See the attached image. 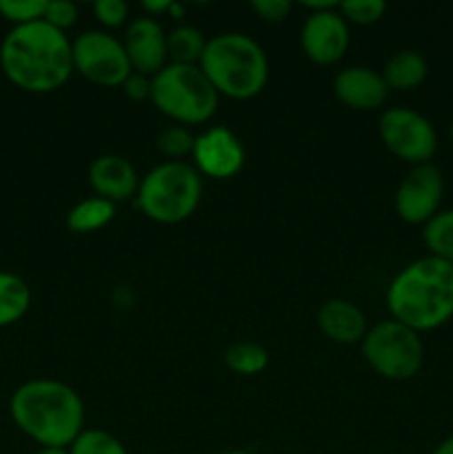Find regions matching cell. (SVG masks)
Listing matches in <instances>:
<instances>
[{
    "instance_id": "cell-28",
    "label": "cell",
    "mask_w": 453,
    "mask_h": 454,
    "mask_svg": "<svg viewBox=\"0 0 453 454\" xmlns=\"http://www.w3.org/2000/svg\"><path fill=\"white\" fill-rule=\"evenodd\" d=\"M93 16L107 29H115L123 27L129 18V7L123 0H98L93 4Z\"/></svg>"
},
{
    "instance_id": "cell-27",
    "label": "cell",
    "mask_w": 453,
    "mask_h": 454,
    "mask_svg": "<svg viewBox=\"0 0 453 454\" xmlns=\"http://www.w3.org/2000/svg\"><path fill=\"white\" fill-rule=\"evenodd\" d=\"M43 20L56 29L67 31L78 22V7L69 0H47V12Z\"/></svg>"
},
{
    "instance_id": "cell-16",
    "label": "cell",
    "mask_w": 453,
    "mask_h": 454,
    "mask_svg": "<svg viewBox=\"0 0 453 454\" xmlns=\"http://www.w3.org/2000/svg\"><path fill=\"white\" fill-rule=\"evenodd\" d=\"M318 328L329 341L351 346L362 344L367 335V317L362 310L349 300H327L318 310Z\"/></svg>"
},
{
    "instance_id": "cell-11",
    "label": "cell",
    "mask_w": 453,
    "mask_h": 454,
    "mask_svg": "<svg viewBox=\"0 0 453 454\" xmlns=\"http://www.w3.org/2000/svg\"><path fill=\"white\" fill-rule=\"evenodd\" d=\"M194 167L209 180H231L238 176L247 162V151L231 129L209 127L195 137Z\"/></svg>"
},
{
    "instance_id": "cell-10",
    "label": "cell",
    "mask_w": 453,
    "mask_h": 454,
    "mask_svg": "<svg viewBox=\"0 0 453 454\" xmlns=\"http://www.w3.org/2000/svg\"><path fill=\"white\" fill-rule=\"evenodd\" d=\"M444 177L435 164L411 167L395 191V213L407 224L425 226L440 213Z\"/></svg>"
},
{
    "instance_id": "cell-26",
    "label": "cell",
    "mask_w": 453,
    "mask_h": 454,
    "mask_svg": "<svg viewBox=\"0 0 453 454\" xmlns=\"http://www.w3.org/2000/svg\"><path fill=\"white\" fill-rule=\"evenodd\" d=\"M44 12H47V0H0V16L13 27L43 20Z\"/></svg>"
},
{
    "instance_id": "cell-9",
    "label": "cell",
    "mask_w": 453,
    "mask_h": 454,
    "mask_svg": "<svg viewBox=\"0 0 453 454\" xmlns=\"http://www.w3.org/2000/svg\"><path fill=\"white\" fill-rule=\"evenodd\" d=\"M378 133L385 149L411 167L429 164L438 151V133L431 120L407 106L382 111Z\"/></svg>"
},
{
    "instance_id": "cell-19",
    "label": "cell",
    "mask_w": 453,
    "mask_h": 454,
    "mask_svg": "<svg viewBox=\"0 0 453 454\" xmlns=\"http://www.w3.org/2000/svg\"><path fill=\"white\" fill-rule=\"evenodd\" d=\"M115 217V204L98 195L83 200L67 213V226L71 233H96Z\"/></svg>"
},
{
    "instance_id": "cell-29",
    "label": "cell",
    "mask_w": 453,
    "mask_h": 454,
    "mask_svg": "<svg viewBox=\"0 0 453 454\" xmlns=\"http://www.w3.org/2000/svg\"><path fill=\"white\" fill-rule=\"evenodd\" d=\"M251 9L260 20L271 22V25H280L289 18L293 4L289 0H253Z\"/></svg>"
},
{
    "instance_id": "cell-12",
    "label": "cell",
    "mask_w": 453,
    "mask_h": 454,
    "mask_svg": "<svg viewBox=\"0 0 453 454\" xmlns=\"http://www.w3.org/2000/svg\"><path fill=\"white\" fill-rule=\"evenodd\" d=\"M300 44L305 56L315 65H338L346 56L351 44L349 25L340 16L338 7L309 13L302 25Z\"/></svg>"
},
{
    "instance_id": "cell-13",
    "label": "cell",
    "mask_w": 453,
    "mask_h": 454,
    "mask_svg": "<svg viewBox=\"0 0 453 454\" xmlns=\"http://www.w3.org/2000/svg\"><path fill=\"white\" fill-rule=\"evenodd\" d=\"M124 51L131 62L133 74L154 78L158 71L169 65L167 58V34L155 18H133L124 29Z\"/></svg>"
},
{
    "instance_id": "cell-1",
    "label": "cell",
    "mask_w": 453,
    "mask_h": 454,
    "mask_svg": "<svg viewBox=\"0 0 453 454\" xmlns=\"http://www.w3.org/2000/svg\"><path fill=\"white\" fill-rule=\"evenodd\" d=\"M0 67L13 87L27 93H52L74 74L71 40L44 20L13 27L0 44Z\"/></svg>"
},
{
    "instance_id": "cell-33",
    "label": "cell",
    "mask_w": 453,
    "mask_h": 454,
    "mask_svg": "<svg viewBox=\"0 0 453 454\" xmlns=\"http://www.w3.org/2000/svg\"><path fill=\"white\" fill-rule=\"evenodd\" d=\"M36 454H69L67 448H40Z\"/></svg>"
},
{
    "instance_id": "cell-18",
    "label": "cell",
    "mask_w": 453,
    "mask_h": 454,
    "mask_svg": "<svg viewBox=\"0 0 453 454\" xmlns=\"http://www.w3.org/2000/svg\"><path fill=\"white\" fill-rule=\"evenodd\" d=\"M31 306V288L20 275L0 270V328L13 326Z\"/></svg>"
},
{
    "instance_id": "cell-17",
    "label": "cell",
    "mask_w": 453,
    "mask_h": 454,
    "mask_svg": "<svg viewBox=\"0 0 453 454\" xmlns=\"http://www.w3.org/2000/svg\"><path fill=\"white\" fill-rule=\"evenodd\" d=\"M380 74L389 91L391 89L393 91H413V89H417L426 80L429 65H426V58L420 51L402 49V51H395L386 60L385 69Z\"/></svg>"
},
{
    "instance_id": "cell-6",
    "label": "cell",
    "mask_w": 453,
    "mask_h": 454,
    "mask_svg": "<svg viewBox=\"0 0 453 454\" xmlns=\"http://www.w3.org/2000/svg\"><path fill=\"white\" fill-rule=\"evenodd\" d=\"M151 102L155 109L180 127L204 124L216 115V89L198 65H171L151 78Z\"/></svg>"
},
{
    "instance_id": "cell-32",
    "label": "cell",
    "mask_w": 453,
    "mask_h": 454,
    "mask_svg": "<svg viewBox=\"0 0 453 454\" xmlns=\"http://www.w3.org/2000/svg\"><path fill=\"white\" fill-rule=\"evenodd\" d=\"M431 454H453V434H451V437L444 439V442H440L438 446H435V450Z\"/></svg>"
},
{
    "instance_id": "cell-5",
    "label": "cell",
    "mask_w": 453,
    "mask_h": 454,
    "mask_svg": "<svg viewBox=\"0 0 453 454\" xmlns=\"http://www.w3.org/2000/svg\"><path fill=\"white\" fill-rule=\"evenodd\" d=\"M203 198V176L194 164L167 162L151 168L138 186V208L158 224H180L189 220Z\"/></svg>"
},
{
    "instance_id": "cell-23",
    "label": "cell",
    "mask_w": 453,
    "mask_h": 454,
    "mask_svg": "<svg viewBox=\"0 0 453 454\" xmlns=\"http://www.w3.org/2000/svg\"><path fill=\"white\" fill-rule=\"evenodd\" d=\"M67 450L69 454H129L115 434L100 428H84Z\"/></svg>"
},
{
    "instance_id": "cell-24",
    "label": "cell",
    "mask_w": 453,
    "mask_h": 454,
    "mask_svg": "<svg viewBox=\"0 0 453 454\" xmlns=\"http://www.w3.org/2000/svg\"><path fill=\"white\" fill-rule=\"evenodd\" d=\"M195 136L187 127H180V124H171V127L163 129L155 137V146H158L160 153L169 160H176V162H182V158L194 153Z\"/></svg>"
},
{
    "instance_id": "cell-25",
    "label": "cell",
    "mask_w": 453,
    "mask_h": 454,
    "mask_svg": "<svg viewBox=\"0 0 453 454\" xmlns=\"http://www.w3.org/2000/svg\"><path fill=\"white\" fill-rule=\"evenodd\" d=\"M338 12L345 18L346 25L369 27L382 20L386 4L382 0H345V3H338Z\"/></svg>"
},
{
    "instance_id": "cell-2",
    "label": "cell",
    "mask_w": 453,
    "mask_h": 454,
    "mask_svg": "<svg viewBox=\"0 0 453 454\" xmlns=\"http://www.w3.org/2000/svg\"><path fill=\"white\" fill-rule=\"evenodd\" d=\"M9 415L16 428L40 448H69L84 430L83 397L58 380H31L18 386Z\"/></svg>"
},
{
    "instance_id": "cell-20",
    "label": "cell",
    "mask_w": 453,
    "mask_h": 454,
    "mask_svg": "<svg viewBox=\"0 0 453 454\" xmlns=\"http://www.w3.org/2000/svg\"><path fill=\"white\" fill-rule=\"evenodd\" d=\"M209 38L194 25H178L167 34V58L171 65H200Z\"/></svg>"
},
{
    "instance_id": "cell-15",
    "label": "cell",
    "mask_w": 453,
    "mask_h": 454,
    "mask_svg": "<svg viewBox=\"0 0 453 454\" xmlns=\"http://www.w3.org/2000/svg\"><path fill=\"white\" fill-rule=\"evenodd\" d=\"M142 177L127 158L115 153L98 155L89 167V184L93 193L109 202H127L136 198Z\"/></svg>"
},
{
    "instance_id": "cell-8",
    "label": "cell",
    "mask_w": 453,
    "mask_h": 454,
    "mask_svg": "<svg viewBox=\"0 0 453 454\" xmlns=\"http://www.w3.org/2000/svg\"><path fill=\"white\" fill-rule=\"evenodd\" d=\"M71 56L74 74L98 87H123L124 80L133 74L123 40L107 31L91 29L76 35V40H71Z\"/></svg>"
},
{
    "instance_id": "cell-31",
    "label": "cell",
    "mask_w": 453,
    "mask_h": 454,
    "mask_svg": "<svg viewBox=\"0 0 453 454\" xmlns=\"http://www.w3.org/2000/svg\"><path fill=\"white\" fill-rule=\"evenodd\" d=\"M171 0H147V3H142L140 7H142V12L147 13V16L149 18H155L158 16V13H164V12H169V9H171Z\"/></svg>"
},
{
    "instance_id": "cell-14",
    "label": "cell",
    "mask_w": 453,
    "mask_h": 454,
    "mask_svg": "<svg viewBox=\"0 0 453 454\" xmlns=\"http://www.w3.org/2000/svg\"><path fill=\"white\" fill-rule=\"evenodd\" d=\"M333 93L349 109L376 111L386 102L389 87L385 84L380 71L355 65L338 71L333 78Z\"/></svg>"
},
{
    "instance_id": "cell-21",
    "label": "cell",
    "mask_w": 453,
    "mask_h": 454,
    "mask_svg": "<svg viewBox=\"0 0 453 454\" xmlns=\"http://www.w3.org/2000/svg\"><path fill=\"white\" fill-rule=\"evenodd\" d=\"M225 364L235 375L253 377L269 366V353L256 341H235L225 350Z\"/></svg>"
},
{
    "instance_id": "cell-22",
    "label": "cell",
    "mask_w": 453,
    "mask_h": 454,
    "mask_svg": "<svg viewBox=\"0 0 453 454\" xmlns=\"http://www.w3.org/2000/svg\"><path fill=\"white\" fill-rule=\"evenodd\" d=\"M422 239L429 255L453 264V208H444L422 226Z\"/></svg>"
},
{
    "instance_id": "cell-7",
    "label": "cell",
    "mask_w": 453,
    "mask_h": 454,
    "mask_svg": "<svg viewBox=\"0 0 453 454\" xmlns=\"http://www.w3.org/2000/svg\"><path fill=\"white\" fill-rule=\"evenodd\" d=\"M362 357L380 377L391 381L411 380L425 364V344L420 333L395 319H385L364 335Z\"/></svg>"
},
{
    "instance_id": "cell-3",
    "label": "cell",
    "mask_w": 453,
    "mask_h": 454,
    "mask_svg": "<svg viewBox=\"0 0 453 454\" xmlns=\"http://www.w3.org/2000/svg\"><path fill=\"white\" fill-rule=\"evenodd\" d=\"M386 309L416 333L444 326L453 317V264L433 255L407 264L386 288Z\"/></svg>"
},
{
    "instance_id": "cell-30",
    "label": "cell",
    "mask_w": 453,
    "mask_h": 454,
    "mask_svg": "<svg viewBox=\"0 0 453 454\" xmlns=\"http://www.w3.org/2000/svg\"><path fill=\"white\" fill-rule=\"evenodd\" d=\"M123 91L127 93V98L136 102L151 100V78L142 74H131L123 84Z\"/></svg>"
},
{
    "instance_id": "cell-4",
    "label": "cell",
    "mask_w": 453,
    "mask_h": 454,
    "mask_svg": "<svg viewBox=\"0 0 453 454\" xmlns=\"http://www.w3.org/2000/svg\"><path fill=\"white\" fill-rule=\"evenodd\" d=\"M198 67L218 96L231 100H251L260 96L269 80L265 49L258 40L240 31H226L209 38Z\"/></svg>"
}]
</instances>
